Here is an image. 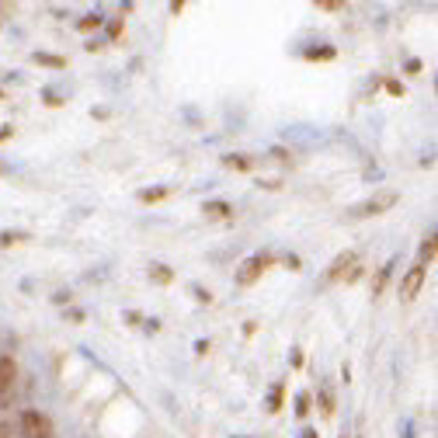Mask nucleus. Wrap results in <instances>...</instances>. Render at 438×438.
<instances>
[{"label": "nucleus", "instance_id": "16", "mask_svg": "<svg viewBox=\"0 0 438 438\" xmlns=\"http://www.w3.org/2000/svg\"><path fill=\"white\" fill-rule=\"evenodd\" d=\"M389 268H393V261H389L386 268H380V275H376V282H372V296H380V292H383L386 278H389Z\"/></svg>", "mask_w": 438, "mask_h": 438}, {"label": "nucleus", "instance_id": "7", "mask_svg": "<svg viewBox=\"0 0 438 438\" xmlns=\"http://www.w3.org/2000/svg\"><path fill=\"white\" fill-rule=\"evenodd\" d=\"M31 59H35L39 66H53V70H63V66H66V59H63V56H53V53H31Z\"/></svg>", "mask_w": 438, "mask_h": 438}, {"label": "nucleus", "instance_id": "14", "mask_svg": "<svg viewBox=\"0 0 438 438\" xmlns=\"http://www.w3.org/2000/svg\"><path fill=\"white\" fill-rule=\"evenodd\" d=\"M0 438H21V428H18V421H0Z\"/></svg>", "mask_w": 438, "mask_h": 438}, {"label": "nucleus", "instance_id": "6", "mask_svg": "<svg viewBox=\"0 0 438 438\" xmlns=\"http://www.w3.org/2000/svg\"><path fill=\"white\" fill-rule=\"evenodd\" d=\"M18 380V365H14V358L0 355V393H7L11 386Z\"/></svg>", "mask_w": 438, "mask_h": 438}, {"label": "nucleus", "instance_id": "10", "mask_svg": "<svg viewBox=\"0 0 438 438\" xmlns=\"http://www.w3.org/2000/svg\"><path fill=\"white\" fill-rule=\"evenodd\" d=\"M202 213H205V216H213V219H226L233 209H230L226 202H205V209H202Z\"/></svg>", "mask_w": 438, "mask_h": 438}, {"label": "nucleus", "instance_id": "2", "mask_svg": "<svg viewBox=\"0 0 438 438\" xmlns=\"http://www.w3.org/2000/svg\"><path fill=\"white\" fill-rule=\"evenodd\" d=\"M389 205H397V192H380V195H372V198H365V202H358L355 209L348 213V216H380L383 209H389Z\"/></svg>", "mask_w": 438, "mask_h": 438}, {"label": "nucleus", "instance_id": "18", "mask_svg": "<svg viewBox=\"0 0 438 438\" xmlns=\"http://www.w3.org/2000/svg\"><path fill=\"white\" fill-rule=\"evenodd\" d=\"M317 11H327V14H337V11H345V4H337V0H317Z\"/></svg>", "mask_w": 438, "mask_h": 438}, {"label": "nucleus", "instance_id": "23", "mask_svg": "<svg viewBox=\"0 0 438 438\" xmlns=\"http://www.w3.org/2000/svg\"><path fill=\"white\" fill-rule=\"evenodd\" d=\"M386 91H389V94H404V87L397 81H386Z\"/></svg>", "mask_w": 438, "mask_h": 438}, {"label": "nucleus", "instance_id": "20", "mask_svg": "<svg viewBox=\"0 0 438 438\" xmlns=\"http://www.w3.org/2000/svg\"><path fill=\"white\" fill-rule=\"evenodd\" d=\"M21 240H25V233H11V230H7V233H0V247L21 244Z\"/></svg>", "mask_w": 438, "mask_h": 438}, {"label": "nucleus", "instance_id": "11", "mask_svg": "<svg viewBox=\"0 0 438 438\" xmlns=\"http://www.w3.org/2000/svg\"><path fill=\"white\" fill-rule=\"evenodd\" d=\"M223 164L230 167V170H250V167H254V161H250V157H244V153H233V157H226Z\"/></svg>", "mask_w": 438, "mask_h": 438}, {"label": "nucleus", "instance_id": "24", "mask_svg": "<svg viewBox=\"0 0 438 438\" xmlns=\"http://www.w3.org/2000/svg\"><path fill=\"white\" fill-rule=\"evenodd\" d=\"M4 139H11V126H0V143Z\"/></svg>", "mask_w": 438, "mask_h": 438}, {"label": "nucleus", "instance_id": "22", "mask_svg": "<svg viewBox=\"0 0 438 438\" xmlns=\"http://www.w3.org/2000/svg\"><path fill=\"white\" fill-rule=\"evenodd\" d=\"M320 404H324V407H320L324 414L334 411V397H330V389H324V393H320Z\"/></svg>", "mask_w": 438, "mask_h": 438}, {"label": "nucleus", "instance_id": "3", "mask_svg": "<svg viewBox=\"0 0 438 438\" xmlns=\"http://www.w3.org/2000/svg\"><path fill=\"white\" fill-rule=\"evenodd\" d=\"M272 261H275L272 254H254V258H247L244 265H240V272H237V285H254Z\"/></svg>", "mask_w": 438, "mask_h": 438}, {"label": "nucleus", "instance_id": "21", "mask_svg": "<svg viewBox=\"0 0 438 438\" xmlns=\"http://www.w3.org/2000/svg\"><path fill=\"white\" fill-rule=\"evenodd\" d=\"M122 35V18H111L108 21V39H118Z\"/></svg>", "mask_w": 438, "mask_h": 438}, {"label": "nucleus", "instance_id": "9", "mask_svg": "<svg viewBox=\"0 0 438 438\" xmlns=\"http://www.w3.org/2000/svg\"><path fill=\"white\" fill-rule=\"evenodd\" d=\"M164 198H170V188H143L139 192V202H164Z\"/></svg>", "mask_w": 438, "mask_h": 438}, {"label": "nucleus", "instance_id": "1", "mask_svg": "<svg viewBox=\"0 0 438 438\" xmlns=\"http://www.w3.org/2000/svg\"><path fill=\"white\" fill-rule=\"evenodd\" d=\"M18 428H21V438H53V421L42 411H25L18 417Z\"/></svg>", "mask_w": 438, "mask_h": 438}, {"label": "nucleus", "instance_id": "5", "mask_svg": "<svg viewBox=\"0 0 438 438\" xmlns=\"http://www.w3.org/2000/svg\"><path fill=\"white\" fill-rule=\"evenodd\" d=\"M421 285H424V268L414 265L411 272L404 275V282H400V296H404V300H414V296L421 292Z\"/></svg>", "mask_w": 438, "mask_h": 438}, {"label": "nucleus", "instance_id": "25", "mask_svg": "<svg viewBox=\"0 0 438 438\" xmlns=\"http://www.w3.org/2000/svg\"><path fill=\"white\" fill-rule=\"evenodd\" d=\"M0 98H4V91H0Z\"/></svg>", "mask_w": 438, "mask_h": 438}, {"label": "nucleus", "instance_id": "13", "mask_svg": "<svg viewBox=\"0 0 438 438\" xmlns=\"http://www.w3.org/2000/svg\"><path fill=\"white\" fill-rule=\"evenodd\" d=\"M282 393H285V386L282 383H275L272 386V393H268V411H282Z\"/></svg>", "mask_w": 438, "mask_h": 438}, {"label": "nucleus", "instance_id": "4", "mask_svg": "<svg viewBox=\"0 0 438 438\" xmlns=\"http://www.w3.org/2000/svg\"><path fill=\"white\" fill-rule=\"evenodd\" d=\"M327 278H330V282H337V278H345V282H355V278H358V258L352 254V250H348V254H337V258L330 261Z\"/></svg>", "mask_w": 438, "mask_h": 438}, {"label": "nucleus", "instance_id": "12", "mask_svg": "<svg viewBox=\"0 0 438 438\" xmlns=\"http://www.w3.org/2000/svg\"><path fill=\"white\" fill-rule=\"evenodd\" d=\"M150 278H153L157 285H167V282L174 278V272H170L167 265H153V268H150Z\"/></svg>", "mask_w": 438, "mask_h": 438}, {"label": "nucleus", "instance_id": "15", "mask_svg": "<svg viewBox=\"0 0 438 438\" xmlns=\"http://www.w3.org/2000/svg\"><path fill=\"white\" fill-rule=\"evenodd\" d=\"M101 25H105L101 14H87V18H81V31H98Z\"/></svg>", "mask_w": 438, "mask_h": 438}, {"label": "nucleus", "instance_id": "19", "mask_svg": "<svg viewBox=\"0 0 438 438\" xmlns=\"http://www.w3.org/2000/svg\"><path fill=\"white\" fill-rule=\"evenodd\" d=\"M310 400H313L310 393H300V397H296V414H300V417H306V414H310Z\"/></svg>", "mask_w": 438, "mask_h": 438}, {"label": "nucleus", "instance_id": "17", "mask_svg": "<svg viewBox=\"0 0 438 438\" xmlns=\"http://www.w3.org/2000/svg\"><path fill=\"white\" fill-rule=\"evenodd\" d=\"M306 59H313V63H317V59H334V49H330V46H320V49H306Z\"/></svg>", "mask_w": 438, "mask_h": 438}, {"label": "nucleus", "instance_id": "8", "mask_svg": "<svg viewBox=\"0 0 438 438\" xmlns=\"http://www.w3.org/2000/svg\"><path fill=\"white\" fill-rule=\"evenodd\" d=\"M432 261H435V233L424 237V244H421V261H417V265L424 268V265H432Z\"/></svg>", "mask_w": 438, "mask_h": 438}]
</instances>
